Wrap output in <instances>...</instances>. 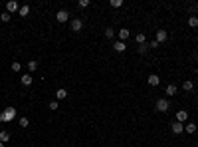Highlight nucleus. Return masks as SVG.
Masks as SVG:
<instances>
[{"label": "nucleus", "mask_w": 198, "mask_h": 147, "mask_svg": "<svg viewBox=\"0 0 198 147\" xmlns=\"http://www.w3.org/2000/svg\"><path fill=\"white\" fill-rule=\"evenodd\" d=\"M16 117V110L14 107H6L2 113H0V121H10V119H14Z\"/></svg>", "instance_id": "1"}, {"label": "nucleus", "mask_w": 198, "mask_h": 147, "mask_svg": "<svg viewBox=\"0 0 198 147\" xmlns=\"http://www.w3.org/2000/svg\"><path fill=\"white\" fill-rule=\"evenodd\" d=\"M155 107H157V111H168L170 110V102L168 99H165V98H161V99H157V103H155Z\"/></svg>", "instance_id": "2"}, {"label": "nucleus", "mask_w": 198, "mask_h": 147, "mask_svg": "<svg viewBox=\"0 0 198 147\" xmlns=\"http://www.w3.org/2000/svg\"><path fill=\"white\" fill-rule=\"evenodd\" d=\"M69 28H71V32H79V30L83 28V20H81V18H73V20L69 22Z\"/></svg>", "instance_id": "3"}, {"label": "nucleus", "mask_w": 198, "mask_h": 147, "mask_svg": "<svg viewBox=\"0 0 198 147\" xmlns=\"http://www.w3.org/2000/svg\"><path fill=\"white\" fill-rule=\"evenodd\" d=\"M170 129H172V133H174V135H180V133L184 131V123H180V121H174V123L170 125Z\"/></svg>", "instance_id": "4"}, {"label": "nucleus", "mask_w": 198, "mask_h": 147, "mask_svg": "<svg viewBox=\"0 0 198 147\" xmlns=\"http://www.w3.org/2000/svg\"><path fill=\"white\" fill-rule=\"evenodd\" d=\"M16 10H20V4L16 2V0H10V2L6 4V12H8V14H12V12H16Z\"/></svg>", "instance_id": "5"}, {"label": "nucleus", "mask_w": 198, "mask_h": 147, "mask_svg": "<svg viewBox=\"0 0 198 147\" xmlns=\"http://www.w3.org/2000/svg\"><path fill=\"white\" fill-rule=\"evenodd\" d=\"M113 48H115L117 54H123L125 50H127V44H125V42H121V40H117L115 44H113Z\"/></svg>", "instance_id": "6"}, {"label": "nucleus", "mask_w": 198, "mask_h": 147, "mask_svg": "<svg viewBox=\"0 0 198 147\" xmlns=\"http://www.w3.org/2000/svg\"><path fill=\"white\" fill-rule=\"evenodd\" d=\"M147 82H149V86H153V87H157L159 83H161V78H159L157 74H151L149 78H147Z\"/></svg>", "instance_id": "7"}, {"label": "nucleus", "mask_w": 198, "mask_h": 147, "mask_svg": "<svg viewBox=\"0 0 198 147\" xmlns=\"http://www.w3.org/2000/svg\"><path fill=\"white\" fill-rule=\"evenodd\" d=\"M67 18H69L67 10H60V12L56 14V20H58V22H62V24H64V22H67Z\"/></svg>", "instance_id": "8"}, {"label": "nucleus", "mask_w": 198, "mask_h": 147, "mask_svg": "<svg viewBox=\"0 0 198 147\" xmlns=\"http://www.w3.org/2000/svg\"><path fill=\"white\" fill-rule=\"evenodd\" d=\"M166 38H168V32H166V30H159V32H157V38H155V40H157L159 44H163V42H166Z\"/></svg>", "instance_id": "9"}, {"label": "nucleus", "mask_w": 198, "mask_h": 147, "mask_svg": "<svg viewBox=\"0 0 198 147\" xmlns=\"http://www.w3.org/2000/svg\"><path fill=\"white\" fill-rule=\"evenodd\" d=\"M20 82H22V86H32V82H34V78H32V74H24L22 78H20Z\"/></svg>", "instance_id": "10"}, {"label": "nucleus", "mask_w": 198, "mask_h": 147, "mask_svg": "<svg viewBox=\"0 0 198 147\" xmlns=\"http://www.w3.org/2000/svg\"><path fill=\"white\" fill-rule=\"evenodd\" d=\"M117 34H119V40H121V42H125L129 36H131V32H129V28H121V30L117 32Z\"/></svg>", "instance_id": "11"}, {"label": "nucleus", "mask_w": 198, "mask_h": 147, "mask_svg": "<svg viewBox=\"0 0 198 147\" xmlns=\"http://www.w3.org/2000/svg\"><path fill=\"white\" fill-rule=\"evenodd\" d=\"M186 119H188V111H176V121L184 123Z\"/></svg>", "instance_id": "12"}, {"label": "nucleus", "mask_w": 198, "mask_h": 147, "mask_svg": "<svg viewBox=\"0 0 198 147\" xmlns=\"http://www.w3.org/2000/svg\"><path fill=\"white\" fill-rule=\"evenodd\" d=\"M182 90L184 91H192L194 90V82H192V79H186V82L182 83Z\"/></svg>", "instance_id": "13"}, {"label": "nucleus", "mask_w": 198, "mask_h": 147, "mask_svg": "<svg viewBox=\"0 0 198 147\" xmlns=\"http://www.w3.org/2000/svg\"><path fill=\"white\" fill-rule=\"evenodd\" d=\"M56 98H58V99H67V90H64V87H60V90L56 91Z\"/></svg>", "instance_id": "14"}, {"label": "nucleus", "mask_w": 198, "mask_h": 147, "mask_svg": "<svg viewBox=\"0 0 198 147\" xmlns=\"http://www.w3.org/2000/svg\"><path fill=\"white\" fill-rule=\"evenodd\" d=\"M176 91H178V87H176L174 83H168L166 86V95H174Z\"/></svg>", "instance_id": "15"}, {"label": "nucleus", "mask_w": 198, "mask_h": 147, "mask_svg": "<svg viewBox=\"0 0 198 147\" xmlns=\"http://www.w3.org/2000/svg\"><path fill=\"white\" fill-rule=\"evenodd\" d=\"M36 70H38V62H36V60L28 62V74H34Z\"/></svg>", "instance_id": "16"}, {"label": "nucleus", "mask_w": 198, "mask_h": 147, "mask_svg": "<svg viewBox=\"0 0 198 147\" xmlns=\"http://www.w3.org/2000/svg\"><path fill=\"white\" fill-rule=\"evenodd\" d=\"M10 141V133L8 131H0V143H8Z\"/></svg>", "instance_id": "17"}, {"label": "nucleus", "mask_w": 198, "mask_h": 147, "mask_svg": "<svg viewBox=\"0 0 198 147\" xmlns=\"http://www.w3.org/2000/svg\"><path fill=\"white\" fill-rule=\"evenodd\" d=\"M135 40H137V44H139V46H141V44H147V36L143 34V32H141V34H137V36H135Z\"/></svg>", "instance_id": "18"}, {"label": "nucleus", "mask_w": 198, "mask_h": 147, "mask_svg": "<svg viewBox=\"0 0 198 147\" xmlns=\"http://www.w3.org/2000/svg\"><path fill=\"white\" fill-rule=\"evenodd\" d=\"M184 131H186V133H194V131H196V125L190 121V123H186V125H184Z\"/></svg>", "instance_id": "19"}, {"label": "nucleus", "mask_w": 198, "mask_h": 147, "mask_svg": "<svg viewBox=\"0 0 198 147\" xmlns=\"http://www.w3.org/2000/svg\"><path fill=\"white\" fill-rule=\"evenodd\" d=\"M188 26L190 28H198V18L196 16H190V18H188Z\"/></svg>", "instance_id": "20"}, {"label": "nucleus", "mask_w": 198, "mask_h": 147, "mask_svg": "<svg viewBox=\"0 0 198 147\" xmlns=\"http://www.w3.org/2000/svg\"><path fill=\"white\" fill-rule=\"evenodd\" d=\"M109 6L111 8H121L123 6V0H109Z\"/></svg>", "instance_id": "21"}, {"label": "nucleus", "mask_w": 198, "mask_h": 147, "mask_svg": "<svg viewBox=\"0 0 198 147\" xmlns=\"http://www.w3.org/2000/svg\"><path fill=\"white\" fill-rule=\"evenodd\" d=\"M10 70H12V72H16V74H18V72H20V70H22V64H20V62H12V66H10Z\"/></svg>", "instance_id": "22"}, {"label": "nucleus", "mask_w": 198, "mask_h": 147, "mask_svg": "<svg viewBox=\"0 0 198 147\" xmlns=\"http://www.w3.org/2000/svg\"><path fill=\"white\" fill-rule=\"evenodd\" d=\"M28 14H30V6H28V4L20 6V16H28Z\"/></svg>", "instance_id": "23"}, {"label": "nucleus", "mask_w": 198, "mask_h": 147, "mask_svg": "<svg viewBox=\"0 0 198 147\" xmlns=\"http://www.w3.org/2000/svg\"><path fill=\"white\" fill-rule=\"evenodd\" d=\"M137 52L141 54V56H143V54H147V52H149V44H141V46L137 48Z\"/></svg>", "instance_id": "24"}, {"label": "nucleus", "mask_w": 198, "mask_h": 147, "mask_svg": "<svg viewBox=\"0 0 198 147\" xmlns=\"http://www.w3.org/2000/svg\"><path fill=\"white\" fill-rule=\"evenodd\" d=\"M20 127H28V125H30V119H28V117H20Z\"/></svg>", "instance_id": "25"}, {"label": "nucleus", "mask_w": 198, "mask_h": 147, "mask_svg": "<svg viewBox=\"0 0 198 147\" xmlns=\"http://www.w3.org/2000/svg\"><path fill=\"white\" fill-rule=\"evenodd\" d=\"M113 36H115V30H113V28H105V38H109V40H111Z\"/></svg>", "instance_id": "26"}, {"label": "nucleus", "mask_w": 198, "mask_h": 147, "mask_svg": "<svg viewBox=\"0 0 198 147\" xmlns=\"http://www.w3.org/2000/svg\"><path fill=\"white\" fill-rule=\"evenodd\" d=\"M58 107H60V103H58V99H52V102H50V110H52V111H56Z\"/></svg>", "instance_id": "27"}, {"label": "nucleus", "mask_w": 198, "mask_h": 147, "mask_svg": "<svg viewBox=\"0 0 198 147\" xmlns=\"http://www.w3.org/2000/svg\"><path fill=\"white\" fill-rule=\"evenodd\" d=\"M77 6H79V8H87V6H89V0H79Z\"/></svg>", "instance_id": "28"}, {"label": "nucleus", "mask_w": 198, "mask_h": 147, "mask_svg": "<svg viewBox=\"0 0 198 147\" xmlns=\"http://www.w3.org/2000/svg\"><path fill=\"white\" fill-rule=\"evenodd\" d=\"M0 20H2V22H8V20H10V14H8V12H2V14H0Z\"/></svg>", "instance_id": "29"}, {"label": "nucleus", "mask_w": 198, "mask_h": 147, "mask_svg": "<svg viewBox=\"0 0 198 147\" xmlns=\"http://www.w3.org/2000/svg\"><path fill=\"white\" fill-rule=\"evenodd\" d=\"M159 46H161V44H159L157 40H151V42H149V50H153V48H159Z\"/></svg>", "instance_id": "30"}, {"label": "nucleus", "mask_w": 198, "mask_h": 147, "mask_svg": "<svg viewBox=\"0 0 198 147\" xmlns=\"http://www.w3.org/2000/svg\"><path fill=\"white\" fill-rule=\"evenodd\" d=\"M0 147H4V143H0Z\"/></svg>", "instance_id": "31"}, {"label": "nucleus", "mask_w": 198, "mask_h": 147, "mask_svg": "<svg viewBox=\"0 0 198 147\" xmlns=\"http://www.w3.org/2000/svg\"><path fill=\"white\" fill-rule=\"evenodd\" d=\"M196 75H198V68H196Z\"/></svg>", "instance_id": "32"}, {"label": "nucleus", "mask_w": 198, "mask_h": 147, "mask_svg": "<svg viewBox=\"0 0 198 147\" xmlns=\"http://www.w3.org/2000/svg\"><path fill=\"white\" fill-rule=\"evenodd\" d=\"M196 62H198V56H196Z\"/></svg>", "instance_id": "33"}]
</instances>
